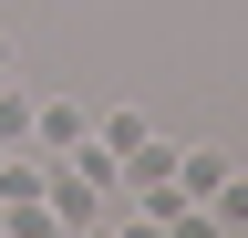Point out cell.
I'll list each match as a JSON object with an SVG mask.
<instances>
[{"label":"cell","mask_w":248,"mask_h":238,"mask_svg":"<svg viewBox=\"0 0 248 238\" xmlns=\"http://www.w3.org/2000/svg\"><path fill=\"white\" fill-rule=\"evenodd\" d=\"M83 135H93V114H83V104H62V94H31V145H42V156H73Z\"/></svg>","instance_id":"cell-1"},{"label":"cell","mask_w":248,"mask_h":238,"mask_svg":"<svg viewBox=\"0 0 248 238\" xmlns=\"http://www.w3.org/2000/svg\"><path fill=\"white\" fill-rule=\"evenodd\" d=\"M176 197H217V176H228V156H217V145H176Z\"/></svg>","instance_id":"cell-2"},{"label":"cell","mask_w":248,"mask_h":238,"mask_svg":"<svg viewBox=\"0 0 248 238\" xmlns=\"http://www.w3.org/2000/svg\"><path fill=\"white\" fill-rule=\"evenodd\" d=\"M145 135H155V125H145L135 104H104V114H93V145H114V156H135Z\"/></svg>","instance_id":"cell-3"},{"label":"cell","mask_w":248,"mask_h":238,"mask_svg":"<svg viewBox=\"0 0 248 238\" xmlns=\"http://www.w3.org/2000/svg\"><path fill=\"white\" fill-rule=\"evenodd\" d=\"M21 145H31V94L0 73V156H21Z\"/></svg>","instance_id":"cell-4"},{"label":"cell","mask_w":248,"mask_h":238,"mask_svg":"<svg viewBox=\"0 0 248 238\" xmlns=\"http://www.w3.org/2000/svg\"><path fill=\"white\" fill-rule=\"evenodd\" d=\"M207 207H217V218H228V228H248V176L228 166V176H217V197H207Z\"/></svg>","instance_id":"cell-5"},{"label":"cell","mask_w":248,"mask_h":238,"mask_svg":"<svg viewBox=\"0 0 248 238\" xmlns=\"http://www.w3.org/2000/svg\"><path fill=\"white\" fill-rule=\"evenodd\" d=\"M0 73H11V42H0Z\"/></svg>","instance_id":"cell-6"}]
</instances>
